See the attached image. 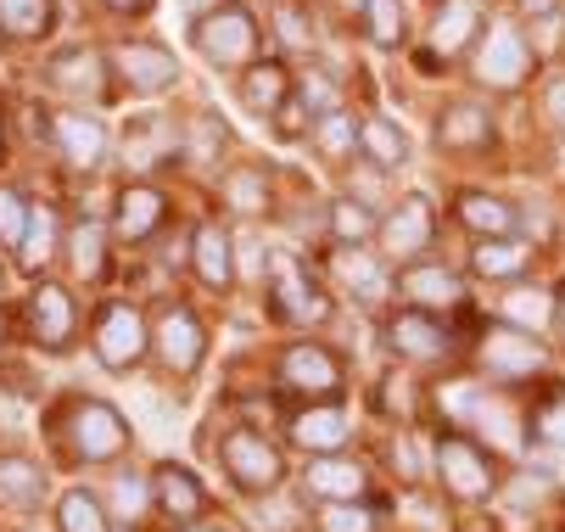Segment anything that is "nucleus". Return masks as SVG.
Instances as JSON below:
<instances>
[{"instance_id":"53","label":"nucleus","mask_w":565,"mask_h":532,"mask_svg":"<svg viewBox=\"0 0 565 532\" xmlns=\"http://www.w3.org/2000/svg\"><path fill=\"white\" fill-rule=\"evenodd\" d=\"M102 7H113V12H129V18H146V12H151V0H102Z\"/></svg>"},{"instance_id":"33","label":"nucleus","mask_w":565,"mask_h":532,"mask_svg":"<svg viewBox=\"0 0 565 532\" xmlns=\"http://www.w3.org/2000/svg\"><path fill=\"white\" fill-rule=\"evenodd\" d=\"M56 532H113V510L90 488H67L56 499Z\"/></svg>"},{"instance_id":"50","label":"nucleus","mask_w":565,"mask_h":532,"mask_svg":"<svg viewBox=\"0 0 565 532\" xmlns=\"http://www.w3.org/2000/svg\"><path fill=\"white\" fill-rule=\"evenodd\" d=\"M392 466L403 471V482H420V466H415V437H409V432L392 437Z\"/></svg>"},{"instance_id":"37","label":"nucleus","mask_w":565,"mask_h":532,"mask_svg":"<svg viewBox=\"0 0 565 532\" xmlns=\"http://www.w3.org/2000/svg\"><path fill=\"white\" fill-rule=\"evenodd\" d=\"M375 231H381V213L364 208L359 196H337V202H331V236H337L342 247H370Z\"/></svg>"},{"instance_id":"44","label":"nucleus","mask_w":565,"mask_h":532,"mask_svg":"<svg viewBox=\"0 0 565 532\" xmlns=\"http://www.w3.org/2000/svg\"><path fill=\"white\" fill-rule=\"evenodd\" d=\"M29 196L23 191H12V185H0V247H23V231H29Z\"/></svg>"},{"instance_id":"41","label":"nucleus","mask_w":565,"mask_h":532,"mask_svg":"<svg viewBox=\"0 0 565 532\" xmlns=\"http://www.w3.org/2000/svg\"><path fill=\"white\" fill-rule=\"evenodd\" d=\"M224 202H230L235 213H264V208H269V174L235 169V174L224 180Z\"/></svg>"},{"instance_id":"27","label":"nucleus","mask_w":565,"mask_h":532,"mask_svg":"<svg viewBox=\"0 0 565 532\" xmlns=\"http://www.w3.org/2000/svg\"><path fill=\"white\" fill-rule=\"evenodd\" d=\"M454 219L465 224V231H470L476 242H488V236H515L521 208H515V202H504V196H488V191H459Z\"/></svg>"},{"instance_id":"11","label":"nucleus","mask_w":565,"mask_h":532,"mask_svg":"<svg viewBox=\"0 0 565 532\" xmlns=\"http://www.w3.org/2000/svg\"><path fill=\"white\" fill-rule=\"evenodd\" d=\"M269 315L275 320H297V326H319L331 320V297L313 286V275L297 264V258H269Z\"/></svg>"},{"instance_id":"38","label":"nucleus","mask_w":565,"mask_h":532,"mask_svg":"<svg viewBox=\"0 0 565 532\" xmlns=\"http://www.w3.org/2000/svg\"><path fill=\"white\" fill-rule=\"evenodd\" d=\"M359 12H364V34L381 51H397L409 40V7H403V0H359Z\"/></svg>"},{"instance_id":"24","label":"nucleus","mask_w":565,"mask_h":532,"mask_svg":"<svg viewBox=\"0 0 565 532\" xmlns=\"http://www.w3.org/2000/svg\"><path fill=\"white\" fill-rule=\"evenodd\" d=\"M481 29H488V12H481V0H437V18H431V51L443 62L465 56Z\"/></svg>"},{"instance_id":"57","label":"nucleus","mask_w":565,"mask_h":532,"mask_svg":"<svg viewBox=\"0 0 565 532\" xmlns=\"http://www.w3.org/2000/svg\"><path fill=\"white\" fill-rule=\"evenodd\" d=\"M185 532H224V526H185Z\"/></svg>"},{"instance_id":"12","label":"nucleus","mask_w":565,"mask_h":532,"mask_svg":"<svg viewBox=\"0 0 565 532\" xmlns=\"http://www.w3.org/2000/svg\"><path fill=\"white\" fill-rule=\"evenodd\" d=\"M280 382L302 398H342L348 370L331 348H319V342H286L280 348Z\"/></svg>"},{"instance_id":"7","label":"nucleus","mask_w":565,"mask_h":532,"mask_svg":"<svg viewBox=\"0 0 565 532\" xmlns=\"http://www.w3.org/2000/svg\"><path fill=\"white\" fill-rule=\"evenodd\" d=\"M151 353L163 359L169 375H196L202 359H207V326L191 302H163V309L151 315Z\"/></svg>"},{"instance_id":"4","label":"nucleus","mask_w":565,"mask_h":532,"mask_svg":"<svg viewBox=\"0 0 565 532\" xmlns=\"http://www.w3.org/2000/svg\"><path fill=\"white\" fill-rule=\"evenodd\" d=\"M258 18L247 7H218V12H202L191 23V45L207 67L230 73V67H253L258 62Z\"/></svg>"},{"instance_id":"54","label":"nucleus","mask_w":565,"mask_h":532,"mask_svg":"<svg viewBox=\"0 0 565 532\" xmlns=\"http://www.w3.org/2000/svg\"><path fill=\"white\" fill-rule=\"evenodd\" d=\"M191 12H218V7H235V0H185Z\"/></svg>"},{"instance_id":"13","label":"nucleus","mask_w":565,"mask_h":532,"mask_svg":"<svg viewBox=\"0 0 565 532\" xmlns=\"http://www.w3.org/2000/svg\"><path fill=\"white\" fill-rule=\"evenodd\" d=\"M113 73L124 79V91L135 96H163L180 85V62L169 45H157V40H129L113 51Z\"/></svg>"},{"instance_id":"40","label":"nucleus","mask_w":565,"mask_h":532,"mask_svg":"<svg viewBox=\"0 0 565 532\" xmlns=\"http://www.w3.org/2000/svg\"><path fill=\"white\" fill-rule=\"evenodd\" d=\"M337 269H342V280L359 291V297H381L392 280H386V269L370 258V247H342L337 253Z\"/></svg>"},{"instance_id":"39","label":"nucleus","mask_w":565,"mask_h":532,"mask_svg":"<svg viewBox=\"0 0 565 532\" xmlns=\"http://www.w3.org/2000/svg\"><path fill=\"white\" fill-rule=\"evenodd\" d=\"M313 532H381V510L370 499H342V504H319Z\"/></svg>"},{"instance_id":"52","label":"nucleus","mask_w":565,"mask_h":532,"mask_svg":"<svg viewBox=\"0 0 565 532\" xmlns=\"http://www.w3.org/2000/svg\"><path fill=\"white\" fill-rule=\"evenodd\" d=\"M543 113L565 129V79H548V91H543Z\"/></svg>"},{"instance_id":"17","label":"nucleus","mask_w":565,"mask_h":532,"mask_svg":"<svg viewBox=\"0 0 565 532\" xmlns=\"http://www.w3.org/2000/svg\"><path fill=\"white\" fill-rule=\"evenodd\" d=\"M45 79L51 91L62 96H90V102H107L113 96V56L90 51V45H67L45 62Z\"/></svg>"},{"instance_id":"8","label":"nucleus","mask_w":565,"mask_h":532,"mask_svg":"<svg viewBox=\"0 0 565 532\" xmlns=\"http://www.w3.org/2000/svg\"><path fill=\"white\" fill-rule=\"evenodd\" d=\"M375 242H381V258H386V264H415V258H426V253H431V242H437V213H431V196H420V191L397 196V202L381 213Z\"/></svg>"},{"instance_id":"58","label":"nucleus","mask_w":565,"mask_h":532,"mask_svg":"<svg viewBox=\"0 0 565 532\" xmlns=\"http://www.w3.org/2000/svg\"><path fill=\"white\" fill-rule=\"evenodd\" d=\"M0 342H7V320H0Z\"/></svg>"},{"instance_id":"35","label":"nucleus","mask_w":565,"mask_h":532,"mask_svg":"<svg viewBox=\"0 0 565 532\" xmlns=\"http://www.w3.org/2000/svg\"><path fill=\"white\" fill-rule=\"evenodd\" d=\"M499 320L521 326V331H543L554 320V297L543 286H526V280H510L504 302H499Z\"/></svg>"},{"instance_id":"19","label":"nucleus","mask_w":565,"mask_h":532,"mask_svg":"<svg viewBox=\"0 0 565 532\" xmlns=\"http://www.w3.org/2000/svg\"><path fill=\"white\" fill-rule=\"evenodd\" d=\"M51 146L67 158V169H96V163L107 158L113 135H107V124H102L96 113L67 107V113H51Z\"/></svg>"},{"instance_id":"36","label":"nucleus","mask_w":565,"mask_h":532,"mask_svg":"<svg viewBox=\"0 0 565 532\" xmlns=\"http://www.w3.org/2000/svg\"><path fill=\"white\" fill-rule=\"evenodd\" d=\"M56 23L51 0H0V34L7 40H45Z\"/></svg>"},{"instance_id":"26","label":"nucleus","mask_w":565,"mask_h":532,"mask_svg":"<svg viewBox=\"0 0 565 532\" xmlns=\"http://www.w3.org/2000/svg\"><path fill=\"white\" fill-rule=\"evenodd\" d=\"M431 129H437L431 135L437 151H481V146L493 140V113L481 107V102H448Z\"/></svg>"},{"instance_id":"47","label":"nucleus","mask_w":565,"mask_h":532,"mask_svg":"<svg viewBox=\"0 0 565 532\" xmlns=\"http://www.w3.org/2000/svg\"><path fill=\"white\" fill-rule=\"evenodd\" d=\"M297 102L308 107V118H319V113H331V107H342V96H337V79L326 67H313L308 79L297 85Z\"/></svg>"},{"instance_id":"30","label":"nucleus","mask_w":565,"mask_h":532,"mask_svg":"<svg viewBox=\"0 0 565 532\" xmlns=\"http://www.w3.org/2000/svg\"><path fill=\"white\" fill-rule=\"evenodd\" d=\"M359 135H364V118H353V107H331V113H319V118H313V135H308V140H313L319 158L353 163Z\"/></svg>"},{"instance_id":"49","label":"nucleus","mask_w":565,"mask_h":532,"mask_svg":"<svg viewBox=\"0 0 565 532\" xmlns=\"http://www.w3.org/2000/svg\"><path fill=\"white\" fill-rule=\"evenodd\" d=\"M504 493H510V504H515V510H537V504L548 499V477H510V488H504Z\"/></svg>"},{"instance_id":"43","label":"nucleus","mask_w":565,"mask_h":532,"mask_svg":"<svg viewBox=\"0 0 565 532\" xmlns=\"http://www.w3.org/2000/svg\"><path fill=\"white\" fill-rule=\"evenodd\" d=\"M526 432H532V443H543V448H565V393H548L543 404H532Z\"/></svg>"},{"instance_id":"25","label":"nucleus","mask_w":565,"mask_h":532,"mask_svg":"<svg viewBox=\"0 0 565 532\" xmlns=\"http://www.w3.org/2000/svg\"><path fill=\"white\" fill-rule=\"evenodd\" d=\"M151 493H157V510H163L174 526H191V521L207 515V493H202V482H196L185 466H174V460H163V466L151 471Z\"/></svg>"},{"instance_id":"34","label":"nucleus","mask_w":565,"mask_h":532,"mask_svg":"<svg viewBox=\"0 0 565 532\" xmlns=\"http://www.w3.org/2000/svg\"><path fill=\"white\" fill-rule=\"evenodd\" d=\"M359 151H364L370 163H381V169H403V163H409V135H403V124L370 113L364 118V135H359Z\"/></svg>"},{"instance_id":"2","label":"nucleus","mask_w":565,"mask_h":532,"mask_svg":"<svg viewBox=\"0 0 565 532\" xmlns=\"http://www.w3.org/2000/svg\"><path fill=\"white\" fill-rule=\"evenodd\" d=\"M537 73V45L515 18H488L481 40L470 45V79L481 91H521Z\"/></svg>"},{"instance_id":"46","label":"nucleus","mask_w":565,"mask_h":532,"mask_svg":"<svg viewBox=\"0 0 565 532\" xmlns=\"http://www.w3.org/2000/svg\"><path fill=\"white\" fill-rule=\"evenodd\" d=\"M275 40L286 45V51H308L313 45V29H308V12L302 7H291V0H280V7H275Z\"/></svg>"},{"instance_id":"14","label":"nucleus","mask_w":565,"mask_h":532,"mask_svg":"<svg viewBox=\"0 0 565 532\" xmlns=\"http://www.w3.org/2000/svg\"><path fill=\"white\" fill-rule=\"evenodd\" d=\"M169 224V191L163 185H146V180H129L118 196H113V236L129 242V247H146L157 231Z\"/></svg>"},{"instance_id":"56","label":"nucleus","mask_w":565,"mask_h":532,"mask_svg":"<svg viewBox=\"0 0 565 532\" xmlns=\"http://www.w3.org/2000/svg\"><path fill=\"white\" fill-rule=\"evenodd\" d=\"M0 158H7V118H0Z\"/></svg>"},{"instance_id":"22","label":"nucleus","mask_w":565,"mask_h":532,"mask_svg":"<svg viewBox=\"0 0 565 532\" xmlns=\"http://www.w3.org/2000/svg\"><path fill=\"white\" fill-rule=\"evenodd\" d=\"M180 151H185V135H180L169 118H157V113H146V118H135V124L124 129V158H129L135 174L163 169L169 158H180Z\"/></svg>"},{"instance_id":"28","label":"nucleus","mask_w":565,"mask_h":532,"mask_svg":"<svg viewBox=\"0 0 565 532\" xmlns=\"http://www.w3.org/2000/svg\"><path fill=\"white\" fill-rule=\"evenodd\" d=\"M532 269V247L521 236H488L470 247V275L476 280H521Z\"/></svg>"},{"instance_id":"51","label":"nucleus","mask_w":565,"mask_h":532,"mask_svg":"<svg viewBox=\"0 0 565 532\" xmlns=\"http://www.w3.org/2000/svg\"><path fill=\"white\" fill-rule=\"evenodd\" d=\"M521 23H543V18H559V0H515Z\"/></svg>"},{"instance_id":"23","label":"nucleus","mask_w":565,"mask_h":532,"mask_svg":"<svg viewBox=\"0 0 565 532\" xmlns=\"http://www.w3.org/2000/svg\"><path fill=\"white\" fill-rule=\"evenodd\" d=\"M235 96H241V107L258 113V118H280V107L297 96V85H291V67H286L280 56H264V62H253V67H241V85H235Z\"/></svg>"},{"instance_id":"42","label":"nucleus","mask_w":565,"mask_h":532,"mask_svg":"<svg viewBox=\"0 0 565 532\" xmlns=\"http://www.w3.org/2000/svg\"><path fill=\"white\" fill-rule=\"evenodd\" d=\"M151 504H157L151 477H140V471H118V482H113V504H107V510H118L124 521H140Z\"/></svg>"},{"instance_id":"21","label":"nucleus","mask_w":565,"mask_h":532,"mask_svg":"<svg viewBox=\"0 0 565 532\" xmlns=\"http://www.w3.org/2000/svg\"><path fill=\"white\" fill-rule=\"evenodd\" d=\"M286 432H291V443L308 448V454H342V448L353 443V415H348L337 398H319V404L297 409Z\"/></svg>"},{"instance_id":"18","label":"nucleus","mask_w":565,"mask_h":532,"mask_svg":"<svg viewBox=\"0 0 565 532\" xmlns=\"http://www.w3.org/2000/svg\"><path fill=\"white\" fill-rule=\"evenodd\" d=\"M191 275H196L207 291H230V286H235L241 258H235V236H230V224L202 219L196 231H191Z\"/></svg>"},{"instance_id":"5","label":"nucleus","mask_w":565,"mask_h":532,"mask_svg":"<svg viewBox=\"0 0 565 532\" xmlns=\"http://www.w3.org/2000/svg\"><path fill=\"white\" fill-rule=\"evenodd\" d=\"M90 348H96V359H102L113 375H129V370H140V359L151 353V320L135 309V302L113 297V302H102V309H96Z\"/></svg>"},{"instance_id":"48","label":"nucleus","mask_w":565,"mask_h":532,"mask_svg":"<svg viewBox=\"0 0 565 532\" xmlns=\"http://www.w3.org/2000/svg\"><path fill=\"white\" fill-rule=\"evenodd\" d=\"M224 118H213V113H202L196 124H191V140H185V158H196V163H207L213 158V151L224 146Z\"/></svg>"},{"instance_id":"15","label":"nucleus","mask_w":565,"mask_h":532,"mask_svg":"<svg viewBox=\"0 0 565 532\" xmlns=\"http://www.w3.org/2000/svg\"><path fill=\"white\" fill-rule=\"evenodd\" d=\"M386 348L403 364H448L454 359V337L443 320H431L426 309H403L386 320Z\"/></svg>"},{"instance_id":"31","label":"nucleus","mask_w":565,"mask_h":532,"mask_svg":"<svg viewBox=\"0 0 565 532\" xmlns=\"http://www.w3.org/2000/svg\"><path fill=\"white\" fill-rule=\"evenodd\" d=\"M56 253H62V231H56V208H51V202H40V208L29 213V231H23L18 264H23V275H40V269H51V264H56Z\"/></svg>"},{"instance_id":"9","label":"nucleus","mask_w":565,"mask_h":532,"mask_svg":"<svg viewBox=\"0 0 565 532\" xmlns=\"http://www.w3.org/2000/svg\"><path fill=\"white\" fill-rule=\"evenodd\" d=\"M476 359H481V370H488L493 382H532V375L548 370V348L537 342V331H521V326H510V320L488 326Z\"/></svg>"},{"instance_id":"3","label":"nucleus","mask_w":565,"mask_h":532,"mask_svg":"<svg viewBox=\"0 0 565 532\" xmlns=\"http://www.w3.org/2000/svg\"><path fill=\"white\" fill-rule=\"evenodd\" d=\"M431 466H437V482L448 499L459 504H488L499 493V466H493V454L481 448L476 437L465 432H443L431 443Z\"/></svg>"},{"instance_id":"20","label":"nucleus","mask_w":565,"mask_h":532,"mask_svg":"<svg viewBox=\"0 0 565 532\" xmlns=\"http://www.w3.org/2000/svg\"><path fill=\"white\" fill-rule=\"evenodd\" d=\"M397 291H403V302H409V309L437 315V309H459V302H465V275L448 269V264H426V258H415V264H403Z\"/></svg>"},{"instance_id":"10","label":"nucleus","mask_w":565,"mask_h":532,"mask_svg":"<svg viewBox=\"0 0 565 532\" xmlns=\"http://www.w3.org/2000/svg\"><path fill=\"white\" fill-rule=\"evenodd\" d=\"M23 326H29V342L40 353H67L78 342V302L67 286L56 280H40L23 302Z\"/></svg>"},{"instance_id":"29","label":"nucleus","mask_w":565,"mask_h":532,"mask_svg":"<svg viewBox=\"0 0 565 532\" xmlns=\"http://www.w3.org/2000/svg\"><path fill=\"white\" fill-rule=\"evenodd\" d=\"M62 258L78 280H102L107 275V231L96 219H73L67 236H62Z\"/></svg>"},{"instance_id":"45","label":"nucleus","mask_w":565,"mask_h":532,"mask_svg":"<svg viewBox=\"0 0 565 532\" xmlns=\"http://www.w3.org/2000/svg\"><path fill=\"white\" fill-rule=\"evenodd\" d=\"M381 174H386V169H381V163H370L364 151H359V163H348V196H359V202H364V208H375V213H381V208H392V202H386Z\"/></svg>"},{"instance_id":"16","label":"nucleus","mask_w":565,"mask_h":532,"mask_svg":"<svg viewBox=\"0 0 565 532\" xmlns=\"http://www.w3.org/2000/svg\"><path fill=\"white\" fill-rule=\"evenodd\" d=\"M302 493L313 504H342V499H370V466L353 454H308L302 466Z\"/></svg>"},{"instance_id":"1","label":"nucleus","mask_w":565,"mask_h":532,"mask_svg":"<svg viewBox=\"0 0 565 532\" xmlns=\"http://www.w3.org/2000/svg\"><path fill=\"white\" fill-rule=\"evenodd\" d=\"M51 437L62 443V454H67L73 466H118L124 454L135 448L129 421L107 398H90V393H73L67 398V409L51 421Z\"/></svg>"},{"instance_id":"6","label":"nucleus","mask_w":565,"mask_h":532,"mask_svg":"<svg viewBox=\"0 0 565 532\" xmlns=\"http://www.w3.org/2000/svg\"><path fill=\"white\" fill-rule=\"evenodd\" d=\"M218 460H224L230 482L247 493V499L280 493V482H286V454H280L264 432H247V426L218 437Z\"/></svg>"},{"instance_id":"55","label":"nucleus","mask_w":565,"mask_h":532,"mask_svg":"<svg viewBox=\"0 0 565 532\" xmlns=\"http://www.w3.org/2000/svg\"><path fill=\"white\" fill-rule=\"evenodd\" d=\"M554 326L565 331V286H559V297H554Z\"/></svg>"},{"instance_id":"32","label":"nucleus","mask_w":565,"mask_h":532,"mask_svg":"<svg viewBox=\"0 0 565 532\" xmlns=\"http://www.w3.org/2000/svg\"><path fill=\"white\" fill-rule=\"evenodd\" d=\"M0 499L12 510H34L45 499V466L29 454H0Z\"/></svg>"}]
</instances>
